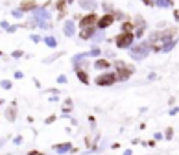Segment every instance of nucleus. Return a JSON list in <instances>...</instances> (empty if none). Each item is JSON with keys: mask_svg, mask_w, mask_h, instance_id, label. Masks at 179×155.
Returning <instances> with one entry per match:
<instances>
[{"mask_svg": "<svg viewBox=\"0 0 179 155\" xmlns=\"http://www.w3.org/2000/svg\"><path fill=\"white\" fill-rule=\"evenodd\" d=\"M114 42H117L120 48L129 46V44L133 42V33H131V31H122L120 35H117V37H114Z\"/></svg>", "mask_w": 179, "mask_h": 155, "instance_id": "1", "label": "nucleus"}, {"mask_svg": "<svg viewBox=\"0 0 179 155\" xmlns=\"http://www.w3.org/2000/svg\"><path fill=\"white\" fill-rule=\"evenodd\" d=\"M114 66L118 69V74H117V78H118V80H126V78H129V76L133 74V66L124 65L122 61H117V63H114Z\"/></svg>", "mask_w": 179, "mask_h": 155, "instance_id": "2", "label": "nucleus"}, {"mask_svg": "<svg viewBox=\"0 0 179 155\" xmlns=\"http://www.w3.org/2000/svg\"><path fill=\"white\" fill-rule=\"evenodd\" d=\"M118 78H117V74H103V76H98L96 78V83L100 85V87H103V85H111V83H114Z\"/></svg>", "mask_w": 179, "mask_h": 155, "instance_id": "3", "label": "nucleus"}, {"mask_svg": "<svg viewBox=\"0 0 179 155\" xmlns=\"http://www.w3.org/2000/svg\"><path fill=\"white\" fill-rule=\"evenodd\" d=\"M114 22V15L113 13H107V15H103L102 19H98L96 20V28H107V26H111Z\"/></svg>", "mask_w": 179, "mask_h": 155, "instance_id": "4", "label": "nucleus"}, {"mask_svg": "<svg viewBox=\"0 0 179 155\" xmlns=\"http://www.w3.org/2000/svg\"><path fill=\"white\" fill-rule=\"evenodd\" d=\"M96 20H98V17L94 15V13H91V15H87L85 19L81 20V28H96L94 24H96Z\"/></svg>", "mask_w": 179, "mask_h": 155, "instance_id": "5", "label": "nucleus"}, {"mask_svg": "<svg viewBox=\"0 0 179 155\" xmlns=\"http://www.w3.org/2000/svg\"><path fill=\"white\" fill-rule=\"evenodd\" d=\"M35 6H37L35 0H22V2H20V9H22V11H30V9H33Z\"/></svg>", "mask_w": 179, "mask_h": 155, "instance_id": "6", "label": "nucleus"}, {"mask_svg": "<svg viewBox=\"0 0 179 155\" xmlns=\"http://www.w3.org/2000/svg\"><path fill=\"white\" fill-rule=\"evenodd\" d=\"M133 28H135V24L129 20V22H124L122 24V31H133Z\"/></svg>", "mask_w": 179, "mask_h": 155, "instance_id": "7", "label": "nucleus"}, {"mask_svg": "<svg viewBox=\"0 0 179 155\" xmlns=\"http://www.w3.org/2000/svg\"><path fill=\"white\" fill-rule=\"evenodd\" d=\"M78 78H79V80H81L83 83H89V76H87L85 72H83V70H78Z\"/></svg>", "mask_w": 179, "mask_h": 155, "instance_id": "8", "label": "nucleus"}, {"mask_svg": "<svg viewBox=\"0 0 179 155\" xmlns=\"http://www.w3.org/2000/svg\"><path fill=\"white\" fill-rule=\"evenodd\" d=\"M96 66H102V69H105V66H109V61L100 59V61H96Z\"/></svg>", "mask_w": 179, "mask_h": 155, "instance_id": "9", "label": "nucleus"}, {"mask_svg": "<svg viewBox=\"0 0 179 155\" xmlns=\"http://www.w3.org/2000/svg\"><path fill=\"white\" fill-rule=\"evenodd\" d=\"M7 115H9V116H7L9 120H15V109H9V111H7Z\"/></svg>", "mask_w": 179, "mask_h": 155, "instance_id": "10", "label": "nucleus"}, {"mask_svg": "<svg viewBox=\"0 0 179 155\" xmlns=\"http://www.w3.org/2000/svg\"><path fill=\"white\" fill-rule=\"evenodd\" d=\"M0 104H2V100H0Z\"/></svg>", "mask_w": 179, "mask_h": 155, "instance_id": "11", "label": "nucleus"}]
</instances>
